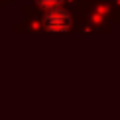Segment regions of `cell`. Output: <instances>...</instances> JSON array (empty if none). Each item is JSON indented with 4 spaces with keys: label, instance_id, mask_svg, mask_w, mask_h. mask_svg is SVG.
Masks as SVG:
<instances>
[{
    "label": "cell",
    "instance_id": "6da1fadb",
    "mask_svg": "<svg viewBox=\"0 0 120 120\" xmlns=\"http://www.w3.org/2000/svg\"><path fill=\"white\" fill-rule=\"evenodd\" d=\"M47 26L51 30H57V32H61V30H67L69 26V16L67 12H61V10H51L47 16Z\"/></svg>",
    "mask_w": 120,
    "mask_h": 120
}]
</instances>
